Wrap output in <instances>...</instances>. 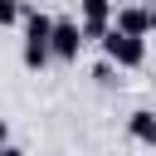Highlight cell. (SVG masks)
I'll list each match as a JSON object with an SVG mask.
<instances>
[{"label":"cell","mask_w":156,"mask_h":156,"mask_svg":"<svg viewBox=\"0 0 156 156\" xmlns=\"http://www.w3.org/2000/svg\"><path fill=\"white\" fill-rule=\"evenodd\" d=\"M49 34H54V20L44 10H24V63L29 68H44L54 54H49Z\"/></svg>","instance_id":"cell-1"},{"label":"cell","mask_w":156,"mask_h":156,"mask_svg":"<svg viewBox=\"0 0 156 156\" xmlns=\"http://www.w3.org/2000/svg\"><path fill=\"white\" fill-rule=\"evenodd\" d=\"M98 44H102V58H112L117 68H141V63H146V39H136V34H122L117 24H112V29H107Z\"/></svg>","instance_id":"cell-2"},{"label":"cell","mask_w":156,"mask_h":156,"mask_svg":"<svg viewBox=\"0 0 156 156\" xmlns=\"http://www.w3.org/2000/svg\"><path fill=\"white\" fill-rule=\"evenodd\" d=\"M78 49H83V24H78V20H54L49 54H54V58H63V63H73V58H78Z\"/></svg>","instance_id":"cell-3"},{"label":"cell","mask_w":156,"mask_h":156,"mask_svg":"<svg viewBox=\"0 0 156 156\" xmlns=\"http://www.w3.org/2000/svg\"><path fill=\"white\" fill-rule=\"evenodd\" d=\"M112 29V0H83V39H102Z\"/></svg>","instance_id":"cell-4"},{"label":"cell","mask_w":156,"mask_h":156,"mask_svg":"<svg viewBox=\"0 0 156 156\" xmlns=\"http://www.w3.org/2000/svg\"><path fill=\"white\" fill-rule=\"evenodd\" d=\"M117 29H122V34H136V39H146V34L156 29V10L127 5V10H117Z\"/></svg>","instance_id":"cell-5"},{"label":"cell","mask_w":156,"mask_h":156,"mask_svg":"<svg viewBox=\"0 0 156 156\" xmlns=\"http://www.w3.org/2000/svg\"><path fill=\"white\" fill-rule=\"evenodd\" d=\"M127 132H132V141H141V146H156V112H151V107L132 112V117H127Z\"/></svg>","instance_id":"cell-6"},{"label":"cell","mask_w":156,"mask_h":156,"mask_svg":"<svg viewBox=\"0 0 156 156\" xmlns=\"http://www.w3.org/2000/svg\"><path fill=\"white\" fill-rule=\"evenodd\" d=\"M15 20H24L20 0H0V29H5V24H15Z\"/></svg>","instance_id":"cell-7"},{"label":"cell","mask_w":156,"mask_h":156,"mask_svg":"<svg viewBox=\"0 0 156 156\" xmlns=\"http://www.w3.org/2000/svg\"><path fill=\"white\" fill-rule=\"evenodd\" d=\"M112 68H117V63H112V58H102V63L93 68V78H98V83H112Z\"/></svg>","instance_id":"cell-8"},{"label":"cell","mask_w":156,"mask_h":156,"mask_svg":"<svg viewBox=\"0 0 156 156\" xmlns=\"http://www.w3.org/2000/svg\"><path fill=\"white\" fill-rule=\"evenodd\" d=\"M0 156H24L20 146H10V141H0Z\"/></svg>","instance_id":"cell-9"},{"label":"cell","mask_w":156,"mask_h":156,"mask_svg":"<svg viewBox=\"0 0 156 156\" xmlns=\"http://www.w3.org/2000/svg\"><path fill=\"white\" fill-rule=\"evenodd\" d=\"M0 141H10V127H5V117H0Z\"/></svg>","instance_id":"cell-10"}]
</instances>
